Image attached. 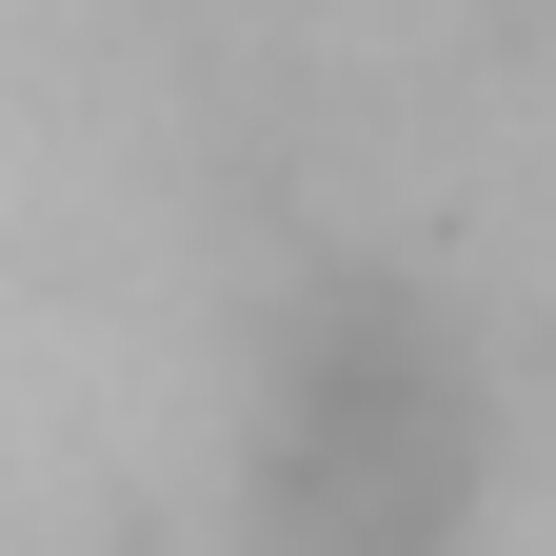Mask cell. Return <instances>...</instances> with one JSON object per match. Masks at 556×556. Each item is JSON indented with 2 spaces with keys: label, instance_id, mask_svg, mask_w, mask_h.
<instances>
[{
  "label": "cell",
  "instance_id": "obj_1",
  "mask_svg": "<svg viewBox=\"0 0 556 556\" xmlns=\"http://www.w3.org/2000/svg\"><path fill=\"white\" fill-rule=\"evenodd\" d=\"M457 517V397L417 338L338 318L278 397V556H438Z\"/></svg>",
  "mask_w": 556,
  "mask_h": 556
}]
</instances>
